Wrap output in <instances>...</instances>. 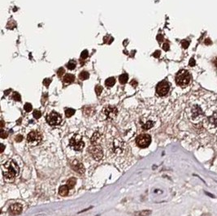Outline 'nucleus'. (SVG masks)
<instances>
[{"label":"nucleus","mask_w":217,"mask_h":216,"mask_svg":"<svg viewBox=\"0 0 217 216\" xmlns=\"http://www.w3.org/2000/svg\"><path fill=\"white\" fill-rule=\"evenodd\" d=\"M193 101L187 109L189 117L193 122H198L203 120L205 111L215 101V96L211 93L202 90L195 95Z\"/></svg>","instance_id":"nucleus-1"},{"label":"nucleus","mask_w":217,"mask_h":216,"mask_svg":"<svg viewBox=\"0 0 217 216\" xmlns=\"http://www.w3.org/2000/svg\"><path fill=\"white\" fill-rule=\"evenodd\" d=\"M2 169L3 176L7 181H12L20 171L17 163L13 160L4 163L2 167Z\"/></svg>","instance_id":"nucleus-2"},{"label":"nucleus","mask_w":217,"mask_h":216,"mask_svg":"<svg viewBox=\"0 0 217 216\" xmlns=\"http://www.w3.org/2000/svg\"><path fill=\"white\" fill-rule=\"evenodd\" d=\"M176 83L181 87H186L190 85L191 80V75L187 70H180L176 75Z\"/></svg>","instance_id":"nucleus-3"},{"label":"nucleus","mask_w":217,"mask_h":216,"mask_svg":"<svg viewBox=\"0 0 217 216\" xmlns=\"http://www.w3.org/2000/svg\"><path fill=\"white\" fill-rule=\"evenodd\" d=\"M204 125L208 130L214 131L217 129V112L214 111L210 116L204 119Z\"/></svg>","instance_id":"nucleus-4"},{"label":"nucleus","mask_w":217,"mask_h":216,"mask_svg":"<svg viewBox=\"0 0 217 216\" xmlns=\"http://www.w3.org/2000/svg\"><path fill=\"white\" fill-rule=\"evenodd\" d=\"M69 145L70 147L72 149H74L76 151H79V150H81L84 148L85 142H83V140L80 136L75 135V136H72L70 140Z\"/></svg>","instance_id":"nucleus-5"},{"label":"nucleus","mask_w":217,"mask_h":216,"mask_svg":"<svg viewBox=\"0 0 217 216\" xmlns=\"http://www.w3.org/2000/svg\"><path fill=\"white\" fill-rule=\"evenodd\" d=\"M42 141V135L37 131H32L27 136V142L31 146H37Z\"/></svg>","instance_id":"nucleus-6"},{"label":"nucleus","mask_w":217,"mask_h":216,"mask_svg":"<svg viewBox=\"0 0 217 216\" xmlns=\"http://www.w3.org/2000/svg\"><path fill=\"white\" fill-rule=\"evenodd\" d=\"M151 142V137L149 134H141L136 139V143L141 148H146Z\"/></svg>","instance_id":"nucleus-7"},{"label":"nucleus","mask_w":217,"mask_h":216,"mask_svg":"<svg viewBox=\"0 0 217 216\" xmlns=\"http://www.w3.org/2000/svg\"><path fill=\"white\" fill-rule=\"evenodd\" d=\"M46 121L51 126H56L59 125V124L61 123L62 118L59 113H57L55 111H52L47 115Z\"/></svg>","instance_id":"nucleus-8"},{"label":"nucleus","mask_w":217,"mask_h":216,"mask_svg":"<svg viewBox=\"0 0 217 216\" xmlns=\"http://www.w3.org/2000/svg\"><path fill=\"white\" fill-rule=\"evenodd\" d=\"M169 89H170V86L166 80L161 81L156 86V93L159 96H165L169 92Z\"/></svg>","instance_id":"nucleus-9"},{"label":"nucleus","mask_w":217,"mask_h":216,"mask_svg":"<svg viewBox=\"0 0 217 216\" xmlns=\"http://www.w3.org/2000/svg\"><path fill=\"white\" fill-rule=\"evenodd\" d=\"M102 114L104 115L106 119L112 120V119H115L116 117V115L118 114V110L115 107L107 106L102 110Z\"/></svg>","instance_id":"nucleus-10"},{"label":"nucleus","mask_w":217,"mask_h":216,"mask_svg":"<svg viewBox=\"0 0 217 216\" xmlns=\"http://www.w3.org/2000/svg\"><path fill=\"white\" fill-rule=\"evenodd\" d=\"M90 153L93 158L96 161L101 160L103 155L102 149L100 146H92L91 147H90Z\"/></svg>","instance_id":"nucleus-11"},{"label":"nucleus","mask_w":217,"mask_h":216,"mask_svg":"<svg viewBox=\"0 0 217 216\" xmlns=\"http://www.w3.org/2000/svg\"><path fill=\"white\" fill-rule=\"evenodd\" d=\"M22 211V205L19 203H15L13 205H11L9 209H8V212L11 215H17L21 213Z\"/></svg>","instance_id":"nucleus-12"},{"label":"nucleus","mask_w":217,"mask_h":216,"mask_svg":"<svg viewBox=\"0 0 217 216\" xmlns=\"http://www.w3.org/2000/svg\"><path fill=\"white\" fill-rule=\"evenodd\" d=\"M64 82L66 83V84H70V83H72L74 80H75V76L72 74H70V73H68V74H65V76L64 77Z\"/></svg>","instance_id":"nucleus-13"},{"label":"nucleus","mask_w":217,"mask_h":216,"mask_svg":"<svg viewBox=\"0 0 217 216\" xmlns=\"http://www.w3.org/2000/svg\"><path fill=\"white\" fill-rule=\"evenodd\" d=\"M68 191H69V187L68 185H63L59 188V194L63 196V197H66L68 194Z\"/></svg>","instance_id":"nucleus-14"},{"label":"nucleus","mask_w":217,"mask_h":216,"mask_svg":"<svg viewBox=\"0 0 217 216\" xmlns=\"http://www.w3.org/2000/svg\"><path fill=\"white\" fill-rule=\"evenodd\" d=\"M72 168H73L77 172H79V173H83L84 172L83 165L80 163H77L76 164H73V165H72Z\"/></svg>","instance_id":"nucleus-15"},{"label":"nucleus","mask_w":217,"mask_h":216,"mask_svg":"<svg viewBox=\"0 0 217 216\" xmlns=\"http://www.w3.org/2000/svg\"><path fill=\"white\" fill-rule=\"evenodd\" d=\"M115 83V79L114 77H109L107 78V80H105V85L107 87H112Z\"/></svg>","instance_id":"nucleus-16"},{"label":"nucleus","mask_w":217,"mask_h":216,"mask_svg":"<svg viewBox=\"0 0 217 216\" xmlns=\"http://www.w3.org/2000/svg\"><path fill=\"white\" fill-rule=\"evenodd\" d=\"M128 80H129V76L127 74H122L120 76V77H119V80H120V82L121 83V84H125L127 81H128Z\"/></svg>","instance_id":"nucleus-17"},{"label":"nucleus","mask_w":217,"mask_h":216,"mask_svg":"<svg viewBox=\"0 0 217 216\" xmlns=\"http://www.w3.org/2000/svg\"><path fill=\"white\" fill-rule=\"evenodd\" d=\"M89 77H90V74H89L88 72H86V71L81 72L80 73V75H79V78H80L81 80H87Z\"/></svg>","instance_id":"nucleus-18"},{"label":"nucleus","mask_w":217,"mask_h":216,"mask_svg":"<svg viewBox=\"0 0 217 216\" xmlns=\"http://www.w3.org/2000/svg\"><path fill=\"white\" fill-rule=\"evenodd\" d=\"M75 114V110L72 109V108H67L65 110V115L67 117H71L72 115Z\"/></svg>","instance_id":"nucleus-19"},{"label":"nucleus","mask_w":217,"mask_h":216,"mask_svg":"<svg viewBox=\"0 0 217 216\" xmlns=\"http://www.w3.org/2000/svg\"><path fill=\"white\" fill-rule=\"evenodd\" d=\"M76 66H77V63H76V61H74V60H71V61L68 62L67 64V67L69 70L75 69Z\"/></svg>","instance_id":"nucleus-20"},{"label":"nucleus","mask_w":217,"mask_h":216,"mask_svg":"<svg viewBox=\"0 0 217 216\" xmlns=\"http://www.w3.org/2000/svg\"><path fill=\"white\" fill-rule=\"evenodd\" d=\"M76 182H77V180H76L75 178H70V179L68 180L67 185L69 187L70 189H71V188H73L74 185L76 184Z\"/></svg>","instance_id":"nucleus-21"},{"label":"nucleus","mask_w":217,"mask_h":216,"mask_svg":"<svg viewBox=\"0 0 217 216\" xmlns=\"http://www.w3.org/2000/svg\"><path fill=\"white\" fill-rule=\"evenodd\" d=\"M153 125H154V123H153L152 121H147L146 123H145L143 125H142V128H144V129H149V128H150L151 127H153Z\"/></svg>","instance_id":"nucleus-22"},{"label":"nucleus","mask_w":217,"mask_h":216,"mask_svg":"<svg viewBox=\"0 0 217 216\" xmlns=\"http://www.w3.org/2000/svg\"><path fill=\"white\" fill-rule=\"evenodd\" d=\"M12 99L15 100V101H20L21 100V98H20V95L17 92H15L12 94Z\"/></svg>","instance_id":"nucleus-23"},{"label":"nucleus","mask_w":217,"mask_h":216,"mask_svg":"<svg viewBox=\"0 0 217 216\" xmlns=\"http://www.w3.org/2000/svg\"><path fill=\"white\" fill-rule=\"evenodd\" d=\"M33 117L35 119H39V118L42 116V113H41L40 111H38V110H35L33 113Z\"/></svg>","instance_id":"nucleus-24"},{"label":"nucleus","mask_w":217,"mask_h":216,"mask_svg":"<svg viewBox=\"0 0 217 216\" xmlns=\"http://www.w3.org/2000/svg\"><path fill=\"white\" fill-rule=\"evenodd\" d=\"M88 55H89L88 51L85 50V51H82L81 54H80V58H81V59H86V58L88 57Z\"/></svg>","instance_id":"nucleus-25"},{"label":"nucleus","mask_w":217,"mask_h":216,"mask_svg":"<svg viewBox=\"0 0 217 216\" xmlns=\"http://www.w3.org/2000/svg\"><path fill=\"white\" fill-rule=\"evenodd\" d=\"M24 111L27 112L31 111H32V105L30 104V103H26V104L24 105Z\"/></svg>","instance_id":"nucleus-26"},{"label":"nucleus","mask_w":217,"mask_h":216,"mask_svg":"<svg viewBox=\"0 0 217 216\" xmlns=\"http://www.w3.org/2000/svg\"><path fill=\"white\" fill-rule=\"evenodd\" d=\"M102 88L100 86H96V88H95V92H96V94L98 96H99L101 93H102Z\"/></svg>","instance_id":"nucleus-27"},{"label":"nucleus","mask_w":217,"mask_h":216,"mask_svg":"<svg viewBox=\"0 0 217 216\" xmlns=\"http://www.w3.org/2000/svg\"><path fill=\"white\" fill-rule=\"evenodd\" d=\"M181 44H182V46L184 47V48H187L188 46H189V42L188 41H183L182 42H181Z\"/></svg>","instance_id":"nucleus-28"},{"label":"nucleus","mask_w":217,"mask_h":216,"mask_svg":"<svg viewBox=\"0 0 217 216\" xmlns=\"http://www.w3.org/2000/svg\"><path fill=\"white\" fill-rule=\"evenodd\" d=\"M0 136H1V137H2V138H3V139L7 138V136H8V133H6L5 131L3 130L2 132H1V134H0Z\"/></svg>","instance_id":"nucleus-29"},{"label":"nucleus","mask_w":217,"mask_h":216,"mask_svg":"<svg viewBox=\"0 0 217 216\" xmlns=\"http://www.w3.org/2000/svg\"><path fill=\"white\" fill-rule=\"evenodd\" d=\"M51 79H46V80H44V81H43V84H44L46 86H48L49 85L51 84Z\"/></svg>","instance_id":"nucleus-30"},{"label":"nucleus","mask_w":217,"mask_h":216,"mask_svg":"<svg viewBox=\"0 0 217 216\" xmlns=\"http://www.w3.org/2000/svg\"><path fill=\"white\" fill-rule=\"evenodd\" d=\"M64 68H63V67L59 68V69L58 70V72H57V74L59 75V77H61L62 75L64 74Z\"/></svg>","instance_id":"nucleus-31"},{"label":"nucleus","mask_w":217,"mask_h":216,"mask_svg":"<svg viewBox=\"0 0 217 216\" xmlns=\"http://www.w3.org/2000/svg\"><path fill=\"white\" fill-rule=\"evenodd\" d=\"M22 140H23V136H22L21 135H18V136H16V142H21Z\"/></svg>","instance_id":"nucleus-32"},{"label":"nucleus","mask_w":217,"mask_h":216,"mask_svg":"<svg viewBox=\"0 0 217 216\" xmlns=\"http://www.w3.org/2000/svg\"><path fill=\"white\" fill-rule=\"evenodd\" d=\"M163 49H164V51H168L169 50V45L168 44V43H165V44H164L163 45Z\"/></svg>","instance_id":"nucleus-33"},{"label":"nucleus","mask_w":217,"mask_h":216,"mask_svg":"<svg viewBox=\"0 0 217 216\" xmlns=\"http://www.w3.org/2000/svg\"><path fill=\"white\" fill-rule=\"evenodd\" d=\"M153 55L155 56V57H156V58H159V55H160V52H159V51H157L156 52H155V53L153 54Z\"/></svg>","instance_id":"nucleus-34"},{"label":"nucleus","mask_w":217,"mask_h":216,"mask_svg":"<svg viewBox=\"0 0 217 216\" xmlns=\"http://www.w3.org/2000/svg\"><path fill=\"white\" fill-rule=\"evenodd\" d=\"M163 39H164V37L162 36L161 34H159L158 36H157V40L159 41V42H161V41H163Z\"/></svg>","instance_id":"nucleus-35"},{"label":"nucleus","mask_w":217,"mask_h":216,"mask_svg":"<svg viewBox=\"0 0 217 216\" xmlns=\"http://www.w3.org/2000/svg\"><path fill=\"white\" fill-rule=\"evenodd\" d=\"M194 64H195V61H194V59H191L190 61V66H194Z\"/></svg>","instance_id":"nucleus-36"},{"label":"nucleus","mask_w":217,"mask_h":216,"mask_svg":"<svg viewBox=\"0 0 217 216\" xmlns=\"http://www.w3.org/2000/svg\"><path fill=\"white\" fill-rule=\"evenodd\" d=\"M213 64H214L215 67L217 68V57H215L214 59V60H213Z\"/></svg>","instance_id":"nucleus-37"},{"label":"nucleus","mask_w":217,"mask_h":216,"mask_svg":"<svg viewBox=\"0 0 217 216\" xmlns=\"http://www.w3.org/2000/svg\"><path fill=\"white\" fill-rule=\"evenodd\" d=\"M211 43H212V42H211V41H210L209 39H206V40L205 41V44H206V45H207V44H209V45H210Z\"/></svg>","instance_id":"nucleus-38"},{"label":"nucleus","mask_w":217,"mask_h":216,"mask_svg":"<svg viewBox=\"0 0 217 216\" xmlns=\"http://www.w3.org/2000/svg\"><path fill=\"white\" fill-rule=\"evenodd\" d=\"M1 147H2V149H1V152H3V150H4V148H5V147H4V146H3V145H1Z\"/></svg>","instance_id":"nucleus-39"},{"label":"nucleus","mask_w":217,"mask_h":216,"mask_svg":"<svg viewBox=\"0 0 217 216\" xmlns=\"http://www.w3.org/2000/svg\"><path fill=\"white\" fill-rule=\"evenodd\" d=\"M9 92H10V89H8V91H5V94H8V93H9Z\"/></svg>","instance_id":"nucleus-40"}]
</instances>
